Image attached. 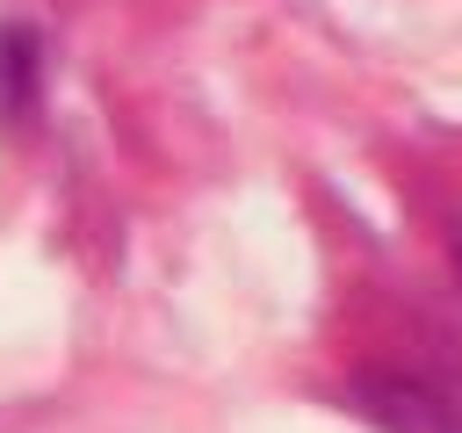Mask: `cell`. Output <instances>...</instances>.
<instances>
[{
	"label": "cell",
	"mask_w": 462,
	"mask_h": 433,
	"mask_svg": "<svg viewBox=\"0 0 462 433\" xmlns=\"http://www.w3.org/2000/svg\"><path fill=\"white\" fill-rule=\"evenodd\" d=\"M368 419L390 433H462V397L448 382H419V375H375L361 382Z\"/></svg>",
	"instance_id": "obj_1"
},
{
	"label": "cell",
	"mask_w": 462,
	"mask_h": 433,
	"mask_svg": "<svg viewBox=\"0 0 462 433\" xmlns=\"http://www.w3.org/2000/svg\"><path fill=\"white\" fill-rule=\"evenodd\" d=\"M448 253H455V274H462V224H455V245H448Z\"/></svg>",
	"instance_id": "obj_3"
},
{
	"label": "cell",
	"mask_w": 462,
	"mask_h": 433,
	"mask_svg": "<svg viewBox=\"0 0 462 433\" xmlns=\"http://www.w3.org/2000/svg\"><path fill=\"white\" fill-rule=\"evenodd\" d=\"M43 101V36L29 22H0V115H36Z\"/></svg>",
	"instance_id": "obj_2"
}]
</instances>
